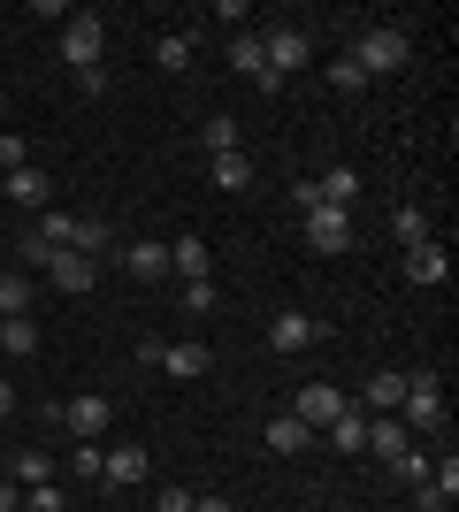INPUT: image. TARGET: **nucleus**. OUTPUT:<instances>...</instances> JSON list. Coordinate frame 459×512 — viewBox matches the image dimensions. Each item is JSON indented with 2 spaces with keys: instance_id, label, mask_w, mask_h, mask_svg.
<instances>
[{
  "instance_id": "nucleus-30",
  "label": "nucleus",
  "mask_w": 459,
  "mask_h": 512,
  "mask_svg": "<svg viewBox=\"0 0 459 512\" xmlns=\"http://www.w3.org/2000/svg\"><path fill=\"white\" fill-rule=\"evenodd\" d=\"M215 306H222V291H215L207 276H199V283H184V314H192V321H207Z\"/></svg>"
},
{
  "instance_id": "nucleus-10",
  "label": "nucleus",
  "mask_w": 459,
  "mask_h": 512,
  "mask_svg": "<svg viewBox=\"0 0 459 512\" xmlns=\"http://www.w3.org/2000/svg\"><path fill=\"white\" fill-rule=\"evenodd\" d=\"M46 283H54V291H69V299H85L92 283H100V260H85V253H54V260H46Z\"/></svg>"
},
{
  "instance_id": "nucleus-19",
  "label": "nucleus",
  "mask_w": 459,
  "mask_h": 512,
  "mask_svg": "<svg viewBox=\"0 0 459 512\" xmlns=\"http://www.w3.org/2000/svg\"><path fill=\"white\" fill-rule=\"evenodd\" d=\"M31 291H39V283L23 276V268H0V321H16V314H31Z\"/></svg>"
},
{
  "instance_id": "nucleus-33",
  "label": "nucleus",
  "mask_w": 459,
  "mask_h": 512,
  "mask_svg": "<svg viewBox=\"0 0 459 512\" xmlns=\"http://www.w3.org/2000/svg\"><path fill=\"white\" fill-rule=\"evenodd\" d=\"M391 474L406 482V490H414V482H429V451H398V459H391Z\"/></svg>"
},
{
  "instance_id": "nucleus-35",
  "label": "nucleus",
  "mask_w": 459,
  "mask_h": 512,
  "mask_svg": "<svg viewBox=\"0 0 459 512\" xmlns=\"http://www.w3.org/2000/svg\"><path fill=\"white\" fill-rule=\"evenodd\" d=\"M8 169H31V146H23L16 130H0V176H8Z\"/></svg>"
},
{
  "instance_id": "nucleus-22",
  "label": "nucleus",
  "mask_w": 459,
  "mask_h": 512,
  "mask_svg": "<svg viewBox=\"0 0 459 512\" xmlns=\"http://www.w3.org/2000/svg\"><path fill=\"white\" fill-rule=\"evenodd\" d=\"M261 444H268V451H306V444H314V428L291 421V413H276V421L261 428Z\"/></svg>"
},
{
  "instance_id": "nucleus-8",
  "label": "nucleus",
  "mask_w": 459,
  "mask_h": 512,
  "mask_svg": "<svg viewBox=\"0 0 459 512\" xmlns=\"http://www.w3.org/2000/svg\"><path fill=\"white\" fill-rule=\"evenodd\" d=\"M268 344H276V352H314V344H322V321L306 314V306H284V314L268 321Z\"/></svg>"
},
{
  "instance_id": "nucleus-9",
  "label": "nucleus",
  "mask_w": 459,
  "mask_h": 512,
  "mask_svg": "<svg viewBox=\"0 0 459 512\" xmlns=\"http://www.w3.org/2000/svg\"><path fill=\"white\" fill-rule=\"evenodd\" d=\"M161 375H176V383H199L207 367H215V352H207V337H184V344H161Z\"/></svg>"
},
{
  "instance_id": "nucleus-27",
  "label": "nucleus",
  "mask_w": 459,
  "mask_h": 512,
  "mask_svg": "<svg viewBox=\"0 0 459 512\" xmlns=\"http://www.w3.org/2000/svg\"><path fill=\"white\" fill-rule=\"evenodd\" d=\"M215 184H222V192H245V184H253V161H245V146H238V153H215Z\"/></svg>"
},
{
  "instance_id": "nucleus-40",
  "label": "nucleus",
  "mask_w": 459,
  "mask_h": 512,
  "mask_svg": "<svg viewBox=\"0 0 459 512\" xmlns=\"http://www.w3.org/2000/svg\"><path fill=\"white\" fill-rule=\"evenodd\" d=\"M8 413H16V383H8V375H0V421H8Z\"/></svg>"
},
{
  "instance_id": "nucleus-28",
  "label": "nucleus",
  "mask_w": 459,
  "mask_h": 512,
  "mask_svg": "<svg viewBox=\"0 0 459 512\" xmlns=\"http://www.w3.org/2000/svg\"><path fill=\"white\" fill-rule=\"evenodd\" d=\"M69 230H77V214L46 207V214H39V230H31V237H39V245H54V253H69Z\"/></svg>"
},
{
  "instance_id": "nucleus-23",
  "label": "nucleus",
  "mask_w": 459,
  "mask_h": 512,
  "mask_svg": "<svg viewBox=\"0 0 459 512\" xmlns=\"http://www.w3.org/2000/svg\"><path fill=\"white\" fill-rule=\"evenodd\" d=\"M0 352H8V360H31V352H39V321H31V314L0 321Z\"/></svg>"
},
{
  "instance_id": "nucleus-26",
  "label": "nucleus",
  "mask_w": 459,
  "mask_h": 512,
  "mask_svg": "<svg viewBox=\"0 0 459 512\" xmlns=\"http://www.w3.org/2000/svg\"><path fill=\"white\" fill-rule=\"evenodd\" d=\"M230 69H238V77H261V31H238V39H230Z\"/></svg>"
},
{
  "instance_id": "nucleus-2",
  "label": "nucleus",
  "mask_w": 459,
  "mask_h": 512,
  "mask_svg": "<svg viewBox=\"0 0 459 512\" xmlns=\"http://www.w3.org/2000/svg\"><path fill=\"white\" fill-rule=\"evenodd\" d=\"M62 62L69 69H100V62H108V23L92 16V8H69V23H62Z\"/></svg>"
},
{
  "instance_id": "nucleus-36",
  "label": "nucleus",
  "mask_w": 459,
  "mask_h": 512,
  "mask_svg": "<svg viewBox=\"0 0 459 512\" xmlns=\"http://www.w3.org/2000/svg\"><path fill=\"white\" fill-rule=\"evenodd\" d=\"M329 85H337V92H368V77H360V62L345 54V62H329Z\"/></svg>"
},
{
  "instance_id": "nucleus-38",
  "label": "nucleus",
  "mask_w": 459,
  "mask_h": 512,
  "mask_svg": "<svg viewBox=\"0 0 459 512\" xmlns=\"http://www.w3.org/2000/svg\"><path fill=\"white\" fill-rule=\"evenodd\" d=\"M153 512H192V490H161V497H153Z\"/></svg>"
},
{
  "instance_id": "nucleus-29",
  "label": "nucleus",
  "mask_w": 459,
  "mask_h": 512,
  "mask_svg": "<svg viewBox=\"0 0 459 512\" xmlns=\"http://www.w3.org/2000/svg\"><path fill=\"white\" fill-rule=\"evenodd\" d=\"M199 146H207V153H238V123H230V115H207Z\"/></svg>"
},
{
  "instance_id": "nucleus-34",
  "label": "nucleus",
  "mask_w": 459,
  "mask_h": 512,
  "mask_svg": "<svg viewBox=\"0 0 459 512\" xmlns=\"http://www.w3.org/2000/svg\"><path fill=\"white\" fill-rule=\"evenodd\" d=\"M398 245H429V214L421 207H398Z\"/></svg>"
},
{
  "instance_id": "nucleus-18",
  "label": "nucleus",
  "mask_w": 459,
  "mask_h": 512,
  "mask_svg": "<svg viewBox=\"0 0 459 512\" xmlns=\"http://www.w3.org/2000/svg\"><path fill=\"white\" fill-rule=\"evenodd\" d=\"M115 245V230L100 222V214H77V230H69V253H85V260H100Z\"/></svg>"
},
{
  "instance_id": "nucleus-7",
  "label": "nucleus",
  "mask_w": 459,
  "mask_h": 512,
  "mask_svg": "<svg viewBox=\"0 0 459 512\" xmlns=\"http://www.w3.org/2000/svg\"><path fill=\"white\" fill-rule=\"evenodd\" d=\"M306 245L314 253H352V214L345 207H306Z\"/></svg>"
},
{
  "instance_id": "nucleus-3",
  "label": "nucleus",
  "mask_w": 459,
  "mask_h": 512,
  "mask_svg": "<svg viewBox=\"0 0 459 512\" xmlns=\"http://www.w3.org/2000/svg\"><path fill=\"white\" fill-rule=\"evenodd\" d=\"M261 62H268V77H284V85H291V77L314 62V39H306L299 23H268V31H261Z\"/></svg>"
},
{
  "instance_id": "nucleus-12",
  "label": "nucleus",
  "mask_w": 459,
  "mask_h": 512,
  "mask_svg": "<svg viewBox=\"0 0 459 512\" xmlns=\"http://www.w3.org/2000/svg\"><path fill=\"white\" fill-rule=\"evenodd\" d=\"M406 276L437 291V283H452V253H444L437 237H429V245H406Z\"/></svg>"
},
{
  "instance_id": "nucleus-4",
  "label": "nucleus",
  "mask_w": 459,
  "mask_h": 512,
  "mask_svg": "<svg viewBox=\"0 0 459 512\" xmlns=\"http://www.w3.org/2000/svg\"><path fill=\"white\" fill-rule=\"evenodd\" d=\"M398 421H406V436H421V428H444V375H406V398H398Z\"/></svg>"
},
{
  "instance_id": "nucleus-24",
  "label": "nucleus",
  "mask_w": 459,
  "mask_h": 512,
  "mask_svg": "<svg viewBox=\"0 0 459 512\" xmlns=\"http://www.w3.org/2000/svg\"><path fill=\"white\" fill-rule=\"evenodd\" d=\"M169 276H184V283L207 276V245H199V237H176L169 245Z\"/></svg>"
},
{
  "instance_id": "nucleus-6",
  "label": "nucleus",
  "mask_w": 459,
  "mask_h": 512,
  "mask_svg": "<svg viewBox=\"0 0 459 512\" xmlns=\"http://www.w3.org/2000/svg\"><path fill=\"white\" fill-rule=\"evenodd\" d=\"M345 406H352V398H345V390H329V383H299V390H291V421H306L314 436H322Z\"/></svg>"
},
{
  "instance_id": "nucleus-41",
  "label": "nucleus",
  "mask_w": 459,
  "mask_h": 512,
  "mask_svg": "<svg viewBox=\"0 0 459 512\" xmlns=\"http://www.w3.org/2000/svg\"><path fill=\"white\" fill-rule=\"evenodd\" d=\"M0 512H23V497H16V482H0Z\"/></svg>"
},
{
  "instance_id": "nucleus-1",
  "label": "nucleus",
  "mask_w": 459,
  "mask_h": 512,
  "mask_svg": "<svg viewBox=\"0 0 459 512\" xmlns=\"http://www.w3.org/2000/svg\"><path fill=\"white\" fill-rule=\"evenodd\" d=\"M352 62H360V77H398V69L414 62V39L398 31V23H375V31H360V46H352Z\"/></svg>"
},
{
  "instance_id": "nucleus-20",
  "label": "nucleus",
  "mask_w": 459,
  "mask_h": 512,
  "mask_svg": "<svg viewBox=\"0 0 459 512\" xmlns=\"http://www.w3.org/2000/svg\"><path fill=\"white\" fill-rule=\"evenodd\" d=\"M398 398H406V375H391V367H383V375L360 390V413H398Z\"/></svg>"
},
{
  "instance_id": "nucleus-5",
  "label": "nucleus",
  "mask_w": 459,
  "mask_h": 512,
  "mask_svg": "<svg viewBox=\"0 0 459 512\" xmlns=\"http://www.w3.org/2000/svg\"><path fill=\"white\" fill-rule=\"evenodd\" d=\"M54 421H62L77 444H100V436H108V421H115V406L100 398V390H77L69 406H54Z\"/></svg>"
},
{
  "instance_id": "nucleus-11",
  "label": "nucleus",
  "mask_w": 459,
  "mask_h": 512,
  "mask_svg": "<svg viewBox=\"0 0 459 512\" xmlns=\"http://www.w3.org/2000/svg\"><path fill=\"white\" fill-rule=\"evenodd\" d=\"M46 199H54L46 169H8L0 176V207H46Z\"/></svg>"
},
{
  "instance_id": "nucleus-15",
  "label": "nucleus",
  "mask_w": 459,
  "mask_h": 512,
  "mask_svg": "<svg viewBox=\"0 0 459 512\" xmlns=\"http://www.w3.org/2000/svg\"><path fill=\"white\" fill-rule=\"evenodd\" d=\"M314 199H322V207H345V214H352V199H360V169H345V161H337V169H322Z\"/></svg>"
},
{
  "instance_id": "nucleus-31",
  "label": "nucleus",
  "mask_w": 459,
  "mask_h": 512,
  "mask_svg": "<svg viewBox=\"0 0 459 512\" xmlns=\"http://www.w3.org/2000/svg\"><path fill=\"white\" fill-rule=\"evenodd\" d=\"M100 467H108V451H100V444H77V451H69V474H77V482H100Z\"/></svg>"
},
{
  "instance_id": "nucleus-37",
  "label": "nucleus",
  "mask_w": 459,
  "mask_h": 512,
  "mask_svg": "<svg viewBox=\"0 0 459 512\" xmlns=\"http://www.w3.org/2000/svg\"><path fill=\"white\" fill-rule=\"evenodd\" d=\"M108 85H115V77H108V62H100V69H77V92H85V100H100Z\"/></svg>"
},
{
  "instance_id": "nucleus-13",
  "label": "nucleus",
  "mask_w": 459,
  "mask_h": 512,
  "mask_svg": "<svg viewBox=\"0 0 459 512\" xmlns=\"http://www.w3.org/2000/svg\"><path fill=\"white\" fill-rule=\"evenodd\" d=\"M146 467H153V451L123 444V451H108V467H100V482H108V490H138V482H146Z\"/></svg>"
},
{
  "instance_id": "nucleus-17",
  "label": "nucleus",
  "mask_w": 459,
  "mask_h": 512,
  "mask_svg": "<svg viewBox=\"0 0 459 512\" xmlns=\"http://www.w3.org/2000/svg\"><path fill=\"white\" fill-rule=\"evenodd\" d=\"M322 436H329V451H368V413H360V406H345L337 421L322 428Z\"/></svg>"
},
{
  "instance_id": "nucleus-16",
  "label": "nucleus",
  "mask_w": 459,
  "mask_h": 512,
  "mask_svg": "<svg viewBox=\"0 0 459 512\" xmlns=\"http://www.w3.org/2000/svg\"><path fill=\"white\" fill-rule=\"evenodd\" d=\"M123 268H131L138 283H161V276H169V245H153V237H138L131 253H123Z\"/></svg>"
},
{
  "instance_id": "nucleus-21",
  "label": "nucleus",
  "mask_w": 459,
  "mask_h": 512,
  "mask_svg": "<svg viewBox=\"0 0 459 512\" xmlns=\"http://www.w3.org/2000/svg\"><path fill=\"white\" fill-rule=\"evenodd\" d=\"M192 54H199L192 31H169V39H153V69H169V77H176V69H192Z\"/></svg>"
},
{
  "instance_id": "nucleus-32",
  "label": "nucleus",
  "mask_w": 459,
  "mask_h": 512,
  "mask_svg": "<svg viewBox=\"0 0 459 512\" xmlns=\"http://www.w3.org/2000/svg\"><path fill=\"white\" fill-rule=\"evenodd\" d=\"M23 512H69L62 482H39V490H23Z\"/></svg>"
},
{
  "instance_id": "nucleus-14",
  "label": "nucleus",
  "mask_w": 459,
  "mask_h": 512,
  "mask_svg": "<svg viewBox=\"0 0 459 512\" xmlns=\"http://www.w3.org/2000/svg\"><path fill=\"white\" fill-rule=\"evenodd\" d=\"M368 451H383V467H391L398 451H414V436H406V421H398V413H368Z\"/></svg>"
},
{
  "instance_id": "nucleus-25",
  "label": "nucleus",
  "mask_w": 459,
  "mask_h": 512,
  "mask_svg": "<svg viewBox=\"0 0 459 512\" xmlns=\"http://www.w3.org/2000/svg\"><path fill=\"white\" fill-rule=\"evenodd\" d=\"M8 482L39 490V482H54V459H46V451H16V459H8Z\"/></svg>"
},
{
  "instance_id": "nucleus-39",
  "label": "nucleus",
  "mask_w": 459,
  "mask_h": 512,
  "mask_svg": "<svg viewBox=\"0 0 459 512\" xmlns=\"http://www.w3.org/2000/svg\"><path fill=\"white\" fill-rule=\"evenodd\" d=\"M192 512H238L230 497H192Z\"/></svg>"
}]
</instances>
